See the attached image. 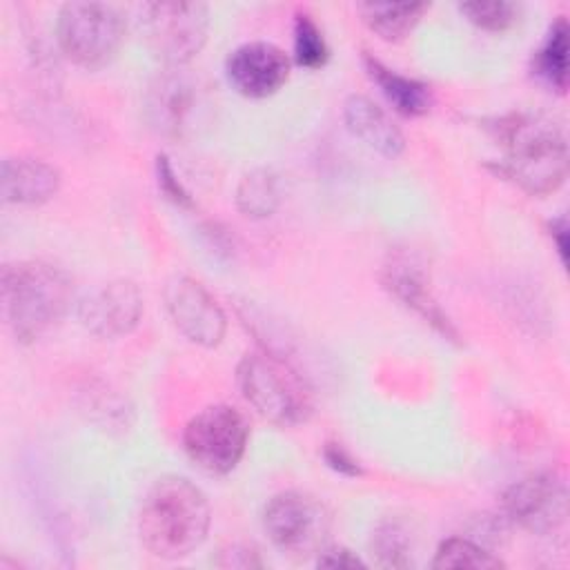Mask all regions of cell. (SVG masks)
I'll use <instances>...</instances> for the list:
<instances>
[{"mask_svg":"<svg viewBox=\"0 0 570 570\" xmlns=\"http://www.w3.org/2000/svg\"><path fill=\"white\" fill-rule=\"evenodd\" d=\"M212 508L205 492L185 476H160L147 490L138 512L142 546L158 559L191 554L207 537Z\"/></svg>","mask_w":570,"mask_h":570,"instance_id":"obj_1","label":"cell"},{"mask_svg":"<svg viewBox=\"0 0 570 570\" xmlns=\"http://www.w3.org/2000/svg\"><path fill=\"white\" fill-rule=\"evenodd\" d=\"M494 134L505 151L497 174L514 180L530 196L561 187L568 174V142L561 127L539 114H510L497 120Z\"/></svg>","mask_w":570,"mask_h":570,"instance_id":"obj_2","label":"cell"},{"mask_svg":"<svg viewBox=\"0 0 570 570\" xmlns=\"http://www.w3.org/2000/svg\"><path fill=\"white\" fill-rule=\"evenodd\" d=\"M73 303V278L47 261H16L2 269V312L18 343L49 334Z\"/></svg>","mask_w":570,"mask_h":570,"instance_id":"obj_3","label":"cell"},{"mask_svg":"<svg viewBox=\"0 0 570 570\" xmlns=\"http://www.w3.org/2000/svg\"><path fill=\"white\" fill-rule=\"evenodd\" d=\"M236 383L245 401L278 428H296L314 412L312 385L278 352L265 347L247 352L238 361Z\"/></svg>","mask_w":570,"mask_h":570,"instance_id":"obj_4","label":"cell"},{"mask_svg":"<svg viewBox=\"0 0 570 570\" xmlns=\"http://www.w3.org/2000/svg\"><path fill=\"white\" fill-rule=\"evenodd\" d=\"M125 29L120 9L107 2H67L56 18L62 56L82 69H100L111 62L125 40Z\"/></svg>","mask_w":570,"mask_h":570,"instance_id":"obj_5","label":"cell"},{"mask_svg":"<svg viewBox=\"0 0 570 570\" xmlns=\"http://www.w3.org/2000/svg\"><path fill=\"white\" fill-rule=\"evenodd\" d=\"M263 530L281 552L294 559L318 557L330 539L332 512L309 492L285 490L267 501Z\"/></svg>","mask_w":570,"mask_h":570,"instance_id":"obj_6","label":"cell"},{"mask_svg":"<svg viewBox=\"0 0 570 570\" xmlns=\"http://www.w3.org/2000/svg\"><path fill=\"white\" fill-rule=\"evenodd\" d=\"M247 441V419L227 403L203 407L183 430L185 454L207 474L232 472L240 463Z\"/></svg>","mask_w":570,"mask_h":570,"instance_id":"obj_7","label":"cell"},{"mask_svg":"<svg viewBox=\"0 0 570 570\" xmlns=\"http://www.w3.org/2000/svg\"><path fill=\"white\" fill-rule=\"evenodd\" d=\"M151 53L167 67H185L207 40L209 9L203 2H147L140 18Z\"/></svg>","mask_w":570,"mask_h":570,"instance_id":"obj_8","label":"cell"},{"mask_svg":"<svg viewBox=\"0 0 570 570\" xmlns=\"http://www.w3.org/2000/svg\"><path fill=\"white\" fill-rule=\"evenodd\" d=\"M501 508L514 525L532 534H550L568 517L566 483L552 472L523 476L503 492Z\"/></svg>","mask_w":570,"mask_h":570,"instance_id":"obj_9","label":"cell"},{"mask_svg":"<svg viewBox=\"0 0 570 570\" xmlns=\"http://www.w3.org/2000/svg\"><path fill=\"white\" fill-rule=\"evenodd\" d=\"M165 307L176 330L198 347H216L227 330V318L203 283L176 276L165 287Z\"/></svg>","mask_w":570,"mask_h":570,"instance_id":"obj_10","label":"cell"},{"mask_svg":"<svg viewBox=\"0 0 570 570\" xmlns=\"http://www.w3.org/2000/svg\"><path fill=\"white\" fill-rule=\"evenodd\" d=\"M142 294L134 281H107L78 301L82 327L98 338H120L136 330L142 316Z\"/></svg>","mask_w":570,"mask_h":570,"instance_id":"obj_11","label":"cell"},{"mask_svg":"<svg viewBox=\"0 0 570 570\" xmlns=\"http://www.w3.org/2000/svg\"><path fill=\"white\" fill-rule=\"evenodd\" d=\"M381 283L401 305L421 316L434 332L448 341L459 343V330L439 305L430 287L425 265L416 256L405 252L390 254L387 263L381 267Z\"/></svg>","mask_w":570,"mask_h":570,"instance_id":"obj_12","label":"cell"},{"mask_svg":"<svg viewBox=\"0 0 570 570\" xmlns=\"http://www.w3.org/2000/svg\"><path fill=\"white\" fill-rule=\"evenodd\" d=\"M287 53L272 42H245L225 60L229 85L245 98H267L276 94L289 78Z\"/></svg>","mask_w":570,"mask_h":570,"instance_id":"obj_13","label":"cell"},{"mask_svg":"<svg viewBox=\"0 0 570 570\" xmlns=\"http://www.w3.org/2000/svg\"><path fill=\"white\" fill-rule=\"evenodd\" d=\"M180 69L183 67H167V71L156 78L147 96L149 122L171 138H180L191 129L198 107V87Z\"/></svg>","mask_w":570,"mask_h":570,"instance_id":"obj_14","label":"cell"},{"mask_svg":"<svg viewBox=\"0 0 570 570\" xmlns=\"http://www.w3.org/2000/svg\"><path fill=\"white\" fill-rule=\"evenodd\" d=\"M60 171L47 160L31 156H13L2 160L0 194L4 203L42 205L60 191Z\"/></svg>","mask_w":570,"mask_h":570,"instance_id":"obj_15","label":"cell"},{"mask_svg":"<svg viewBox=\"0 0 570 570\" xmlns=\"http://www.w3.org/2000/svg\"><path fill=\"white\" fill-rule=\"evenodd\" d=\"M345 127L354 138L385 158H396L405 149V136L396 122L367 96H350L343 105Z\"/></svg>","mask_w":570,"mask_h":570,"instance_id":"obj_16","label":"cell"},{"mask_svg":"<svg viewBox=\"0 0 570 570\" xmlns=\"http://www.w3.org/2000/svg\"><path fill=\"white\" fill-rule=\"evenodd\" d=\"M363 65L367 76L381 89V94L394 107V111L410 118H419L432 109V102H434L432 89L423 80L403 76L367 53L363 56Z\"/></svg>","mask_w":570,"mask_h":570,"instance_id":"obj_17","label":"cell"},{"mask_svg":"<svg viewBox=\"0 0 570 570\" xmlns=\"http://www.w3.org/2000/svg\"><path fill=\"white\" fill-rule=\"evenodd\" d=\"M430 9L425 2H363L358 13L367 29L385 42H399L414 31L423 13Z\"/></svg>","mask_w":570,"mask_h":570,"instance_id":"obj_18","label":"cell"},{"mask_svg":"<svg viewBox=\"0 0 570 570\" xmlns=\"http://www.w3.org/2000/svg\"><path fill=\"white\" fill-rule=\"evenodd\" d=\"M534 73L554 91H566L568 87V22L563 18L554 20L546 40L534 51L532 60Z\"/></svg>","mask_w":570,"mask_h":570,"instance_id":"obj_19","label":"cell"},{"mask_svg":"<svg viewBox=\"0 0 570 570\" xmlns=\"http://www.w3.org/2000/svg\"><path fill=\"white\" fill-rule=\"evenodd\" d=\"M281 203L278 176L269 169L247 171L236 187V207L247 218H269Z\"/></svg>","mask_w":570,"mask_h":570,"instance_id":"obj_20","label":"cell"},{"mask_svg":"<svg viewBox=\"0 0 570 570\" xmlns=\"http://www.w3.org/2000/svg\"><path fill=\"white\" fill-rule=\"evenodd\" d=\"M370 548L385 568L412 566V537L407 525L399 519H383L372 532Z\"/></svg>","mask_w":570,"mask_h":570,"instance_id":"obj_21","label":"cell"},{"mask_svg":"<svg viewBox=\"0 0 570 570\" xmlns=\"http://www.w3.org/2000/svg\"><path fill=\"white\" fill-rule=\"evenodd\" d=\"M434 568H472V570H494L503 568V561L465 537H450L439 543L434 552Z\"/></svg>","mask_w":570,"mask_h":570,"instance_id":"obj_22","label":"cell"},{"mask_svg":"<svg viewBox=\"0 0 570 570\" xmlns=\"http://www.w3.org/2000/svg\"><path fill=\"white\" fill-rule=\"evenodd\" d=\"M294 60L305 69H321L330 58L327 40L309 13L294 18Z\"/></svg>","mask_w":570,"mask_h":570,"instance_id":"obj_23","label":"cell"},{"mask_svg":"<svg viewBox=\"0 0 570 570\" xmlns=\"http://www.w3.org/2000/svg\"><path fill=\"white\" fill-rule=\"evenodd\" d=\"M459 11L479 29L501 33L510 29L521 13V7L517 2L508 0H492V2H463L459 4Z\"/></svg>","mask_w":570,"mask_h":570,"instance_id":"obj_24","label":"cell"},{"mask_svg":"<svg viewBox=\"0 0 570 570\" xmlns=\"http://www.w3.org/2000/svg\"><path fill=\"white\" fill-rule=\"evenodd\" d=\"M156 176H158V187H160V191L165 194L167 200H171L178 207H191L194 205L189 191L178 180V176H176V171H174V167H171V163L165 154H160L156 158Z\"/></svg>","mask_w":570,"mask_h":570,"instance_id":"obj_25","label":"cell"},{"mask_svg":"<svg viewBox=\"0 0 570 570\" xmlns=\"http://www.w3.org/2000/svg\"><path fill=\"white\" fill-rule=\"evenodd\" d=\"M323 459H325V463H327L334 472H338V474H343V476H361V474H363L361 463H358L341 443H325V448H323Z\"/></svg>","mask_w":570,"mask_h":570,"instance_id":"obj_26","label":"cell"},{"mask_svg":"<svg viewBox=\"0 0 570 570\" xmlns=\"http://www.w3.org/2000/svg\"><path fill=\"white\" fill-rule=\"evenodd\" d=\"M316 563H318L321 568H347V570L365 568V561H363L356 552H352V550H347V548H341V546H338V548L325 546V548L318 552Z\"/></svg>","mask_w":570,"mask_h":570,"instance_id":"obj_27","label":"cell"},{"mask_svg":"<svg viewBox=\"0 0 570 570\" xmlns=\"http://www.w3.org/2000/svg\"><path fill=\"white\" fill-rule=\"evenodd\" d=\"M223 554L227 557V561L225 559L220 561V566H225V568H254V566H263V561L258 559V552L252 550V548L232 546Z\"/></svg>","mask_w":570,"mask_h":570,"instance_id":"obj_28","label":"cell"},{"mask_svg":"<svg viewBox=\"0 0 570 570\" xmlns=\"http://www.w3.org/2000/svg\"><path fill=\"white\" fill-rule=\"evenodd\" d=\"M550 236L557 243L561 263H566L568 261V220H566V216H559L550 223Z\"/></svg>","mask_w":570,"mask_h":570,"instance_id":"obj_29","label":"cell"}]
</instances>
